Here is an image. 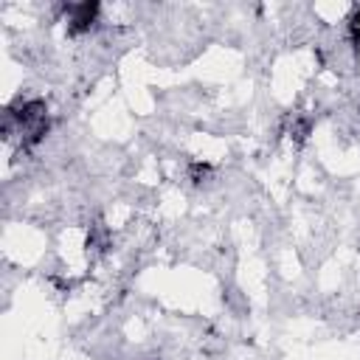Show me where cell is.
I'll use <instances>...</instances> for the list:
<instances>
[{
  "label": "cell",
  "mask_w": 360,
  "mask_h": 360,
  "mask_svg": "<svg viewBox=\"0 0 360 360\" xmlns=\"http://www.w3.org/2000/svg\"><path fill=\"white\" fill-rule=\"evenodd\" d=\"M188 177H191L194 186H202V183L211 177V166H208V163H191V166H188Z\"/></svg>",
  "instance_id": "cell-4"
},
{
  "label": "cell",
  "mask_w": 360,
  "mask_h": 360,
  "mask_svg": "<svg viewBox=\"0 0 360 360\" xmlns=\"http://www.w3.org/2000/svg\"><path fill=\"white\" fill-rule=\"evenodd\" d=\"M349 31H352V39L360 45V6H357L354 14L349 17Z\"/></svg>",
  "instance_id": "cell-5"
},
{
  "label": "cell",
  "mask_w": 360,
  "mask_h": 360,
  "mask_svg": "<svg viewBox=\"0 0 360 360\" xmlns=\"http://www.w3.org/2000/svg\"><path fill=\"white\" fill-rule=\"evenodd\" d=\"M309 129H312V121H309L307 115H292V121H290V135H292L295 141H304V138L309 135Z\"/></svg>",
  "instance_id": "cell-3"
},
{
  "label": "cell",
  "mask_w": 360,
  "mask_h": 360,
  "mask_svg": "<svg viewBox=\"0 0 360 360\" xmlns=\"http://www.w3.org/2000/svg\"><path fill=\"white\" fill-rule=\"evenodd\" d=\"M87 248H90V250H104V248H107V231H104V225H101V222L90 225V233H87Z\"/></svg>",
  "instance_id": "cell-2"
},
{
  "label": "cell",
  "mask_w": 360,
  "mask_h": 360,
  "mask_svg": "<svg viewBox=\"0 0 360 360\" xmlns=\"http://www.w3.org/2000/svg\"><path fill=\"white\" fill-rule=\"evenodd\" d=\"M65 11H68V31L70 34H84L98 20V3H73V6H65Z\"/></svg>",
  "instance_id": "cell-1"
}]
</instances>
